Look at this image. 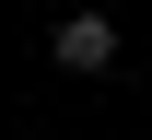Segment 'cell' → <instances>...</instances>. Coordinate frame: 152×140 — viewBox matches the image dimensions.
<instances>
[{
	"label": "cell",
	"instance_id": "6da1fadb",
	"mask_svg": "<svg viewBox=\"0 0 152 140\" xmlns=\"http://www.w3.org/2000/svg\"><path fill=\"white\" fill-rule=\"evenodd\" d=\"M47 47H58V70H82V82H94V70H117V23H105V12H70Z\"/></svg>",
	"mask_w": 152,
	"mask_h": 140
}]
</instances>
